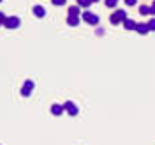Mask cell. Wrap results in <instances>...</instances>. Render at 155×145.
I'll list each match as a JSON object with an SVG mask.
<instances>
[{"mask_svg":"<svg viewBox=\"0 0 155 145\" xmlns=\"http://www.w3.org/2000/svg\"><path fill=\"white\" fill-rule=\"evenodd\" d=\"M19 23H21V21H19L18 16H5V19H4V27H5V29H11V30L18 29Z\"/></svg>","mask_w":155,"mask_h":145,"instance_id":"6da1fadb","label":"cell"},{"mask_svg":"<svg viewBox=\"0 0 155 145\" xmlns=\"http://www.w3.org/2000/svg\"><path fill=\"white\" fill-rule=\"evenodd\" d=\"M81 18L85 19L88 25H99V16L94 14V12H90V11H85V12L81 14Z\"/></svg>","mask_w":155,"mask_h":145,"instance_id":"7a4b0ae2","label":"cell"},{"mask_svg":"<svg viewBox=\"0 0 155 145\" xmlns=\"http://www.w3.org/2000/svg\"><path fill=\"white\" fill-rule=\"evenodd\" d=\"M34 87H35V83H34L32 80H27V81L23 83V87H21V96H23V97H28L30 94H32Z\"/></svg>","mask_w":155,"mask_h":145,"instance_id":"3957f363","label":"cell"},{"mask_svg":"<svg viewBox=\"0 0 155 145\" xmlns=\"http://www.w3.org/2000/svg\"><path fill=\"white\" fill-rule=\"evenodd\" d=\"M64 112H67L69 115L74 117V115H78V112H79V110H78V106L72 103V101H65V103H64Z\"/></svg>","mask_w":155,"mask_h":145,"instance_id":"277c9868","label":"cell"},{"mask_svg":"<svg viewBox=\"0 0 155 145\" xmlns=\"http://www.w3.org/2000/svg\"><path fill=\"white\" fill-rule=\"evenodd\" d=\"M49 110H51V113H53V115H62V113H64V105H57V103H55V105H51V108H49Z\"/></svg>","mask_w":155,"mask_h":145,"instance_id":"5b68a950","label":"cell"},{"mask_svg":"<svg viewBox=\"0 0 155 145\" xmlns=\"http://www.w3.org/2000/svg\"><path fill=\"white\" fill-rule=\"evenodd\" d=\"M32 11H34V14H35L37 18H44V16H46V9H44L42 5H35Z\"/></svg>","mask_w":155,"mask_h":145,"instance_id":"8992f818","label":"cell"},{"mask_svg":"<svg viewBox=\"0 0 155 145\" xmlns=\"http://www.w3.org/2000/svg\"><path fill=\"white\" fill-rule=\"evenodd\" d=\"M122 25H124V27H125L127 30H136V21H134V19L125 18L124 21H122Z\"/></svg>","mask_w":155,"mask_h":145,"instance_id":"52a82bcc","label":"cell"},{"mask_svg":"<svg viewBox=\"0 0 155 145\" xmlns=\"http://www.w3.org/2000/svg\"><path fill=\"white\" fill-rule=\"evenodd\" d=\"M136 32L137 34H148L150 30H148V25L146 23H136Z\"/></svg>","mask_w":155,"mask_h":145,"instance_id":"ba28073f","label":"cell"},{"mask_svg":"<svg viewBox=\"0 0 155 145\" xmlns=\"http://www.w3.org/2000/svg\"><path fill=\"white\" fill-rule=\"evenodd\" d=\"M67 11H69V16H79V12H81V7H79V5H71Z\"/></svg>","mask_w":155,"mask_h":145,"instance_id":"9c48e42d","label":"cell"},{"mask_svg":"<svg viewBox=\"0 0 155 145\" xmlns=\"http://www.w3.org/2000/svg\"><path fill=\"white\" fill-rule=\"evenodd\" d=\"M67 25H71V27L79 25V16H67Z\"/></svg>","mask_w":155,"mask_h":145,"instance_id":"30bf717a","label":"cell"},{"mask_svg":"<svg viewBox=\"0 0 155 145\" xmlns=\"http://www.w3.org/2000/svg\"><path fill=\"white\" fill-rule=\"evenodd\" d=\"M78 2V5L79 7H83V9H88L90 7V4H92V0H76Z\"/></svg>","mask_w":155,"mask_h":145,"instance_id":"8fae6325","label":"cell"},{"mask_svg":"<svg viewBox=\"0 0 155 145\" xmlns=\"http://www.w3.org/2000/svg\"><path fill=\"white\" fill-rule=\"evenodd\" d=\"M111 23H113V25H120V23H122V18H120V16L115 12V14L111 16Z\"/></svg>","mask_w":155,"mask_h":145,"instance_id":"7c38bea8","label":"cell"},{"mask_svg":"<svg viewBox=\"0 0 155 145\" xmlns=\"http://www.w3.org/2000/svg\"><path fill=\"white\" fill-rule=\"evenodd\" d=\"M139 12H141L143 16H148V14H150V7H148V5H141V7H139Z\"/></svg>","mask_w":155,"mask_h":145,"instance_id":"4fadbf2b","label":"cell"},{"mask_svg":"<svg viewBox=\"0 0 155 145\" xmlns=\"http://www.w3.org/2000/svg\"><path fill=\"white\" fill-rule=\"evenodd\" d=\"M65 2H67V0H51V4H53V5H57V7L65 5Z\"/></svg>","mask_w":155,"mask_h":145,"instance_id":"5bb4252c","label":"cell"},{"mask_svg":"<svg viewBox=\"0 0 155 145\" xmlns=\"http://www.w3.org/2000/svg\"><path fill=\"white\" fill-rule=\"evenodd\" d=\"M146 25H148V30H155V18H152Z\"/></svg>","mask_w":155,"mask_h":145,"instance_id":"9a60e30c","label":"cell"},{"mask_svg":"<svg viewBox=\"0 0 155 145\" xmlns=\"http://www.w3.org/2000/svg\"><path fill=\"white\" fill-rule=\"evenodd\" d=\"M116 4H118V0H106L107 7H116Z\"/></svg>","mask_w":155,"mask_h":145,"instance_id":"2e32d148","label":"cell"},{"mask_svg":"<svg viewBox=\"0 0 155 145\" xmlns=\"http://www.w3.org/2000/svg\"><path fill=\"white\" fill-rule=\"evenodd\" d=\"M136 2H137V0H125V5L132 7V5H136Z\"/></svg>","mask_w":155,"mask_h":145,"instance_id":"e0dca14e","label":"cell"},{"mask_svg":"<svg viewBox=\"0 0 155 145\" xmlns=\"http://www.w3.org/2000/svg\"><path fill=\"white\" fill-rule=\"evenodd\" d=\"M150 14H155V0H153V4L150 5Z\"/></svg>","mask_w":155,"mask_h":145,"instance_id":"ac0fdd59","label":"cell"},{"mask_svg":"<svg viewBox=\"0 0 155 145\" xmlns=\"http://www.w3.org/2000/svg\"><path fill=\"white\" fill-rule=\"evenodd\" d=\"M4 19H5V14L0 11V23H2V25H4Z\"/></svg>","mask_w":155,"mask_h":145,"instance_id":"d6986e66","label":"cell"},{"mask_svg":"<svg viewBox=\"0 0 155 145\" xmlns=\"http://www.w3.org/2000/svg\"><path fill=\"white\" fill-rule=\"evenodd\" d=\"M92 2H99V0H92Z\"/></svg>","mask_w":155,"mask_h":145,"instance_id":"ffe728a7","label":"cell"},{"mask_svg":"<svg viewBox=\"0 0 155 145\" xmlns=\"http://www.w3.org/2000/svg\"><path fill=\"white\" fill-rule=\"evenodd\" d=\"M0 2H2V0H0Z\"/></svg>","mask_w":155,"mask_h":145,"instance_id":"44dd1931","label":"cell"}]
</instances>
